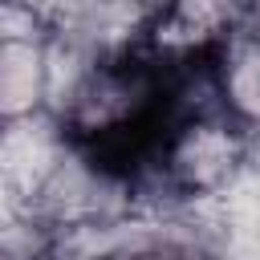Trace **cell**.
<instances>
[{"instance_id": "cell-1", "label": "cell", "mask_w": 260, "mask_h": 260, "mask_svg": "<svg viewBox=\"0 0 260 260\" xmlns=\"http://www.w3.org/2000/svg\"><path fill=\"white\" fill-rule=\"evenodd\" d=\"M244 142L240 122H187L167 130L162 158L191 199H219L244 167Z\"/></svg>"}, {"instance_id": "cell-2", "label": "cell", "mask_w": 260, "mask_h": 260, "mask_svg": "<svg viewBox=\"0 0 260 260\" xmlns=\"http://www.w3.org/2000/svg\"><path fill=\"white\" fill-rule=\"evenodd\" d=\"M73 146V134L53 114H28L0 126V203L4 211H24L53 167Z\"/></svg>"}, {"instance_id": "cell-3", "label": "cell", "mask_w": 260, "mask_h": 260, "mask_svg": "<svg viewBox=\"0 0 260 260\" xmlns=\"http://www.w3.org/2000/svg\"><path fill=\"white\" fill-rule=\"evenodd\" d=\"M49 20H53V37L73 41L102 61H114V57H126V53H138L150 45L158 8L81 0V4H49Z\"/></svg>"}, {"instance_id": "cell-4", "label": "cell", "mask_w": 260, "mask_h": 260, "mask_svg": "<svg viewBox=\"0 0 260 260\" xmlns=\"http://www.w3.org/2000/svg\"><path fill=\"white\" fill-rule=\"evenodd\" d=\"M215 65L232 118L244 130H260V37L232 28L215 45Z\"/></svg>"}, {"instance_id": "cell-5", "label": "cell", "mask_w": 260, "mask_h": 260, "mask_svg": "<svg viewBox=\"0 0 260 260\" xmlns=\"http://www.w3.org/2000/svg\"><path fill=\"white\" fill-rule=\"evenodd\" d=\"M49 89V45L0 41V118H28L45 110Z\"/></svg>"}, {"instance_id": "cell-6", "label": "cell", "mask_w": 260, "mask_h": 260, "mask_svg": "<svg viewBox=\"0 0 260 260\" xmlns=\"http://www.w3.org/2000/svg\"><path fill=\"white\" fill-rule=\"evenodd\" d=\"M0 41L49 45V41H53L49 4H24V0H8V4H0Z\"/></svg>"}, {"instance_id": "cell-7", "label": "cell", "mask_w": 260, "mask_h": 260, "mask_svg": "<svg viewBox=\"0 0 260 260\" xmlns=\"http://www.w3.org/2000/svg\"><path fill=\"white\" fill-rule=\"evenodd\" d=\"M146 260H154V256H146Z\"/></svg>"}]
</instances>
